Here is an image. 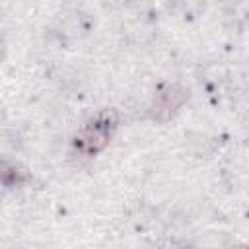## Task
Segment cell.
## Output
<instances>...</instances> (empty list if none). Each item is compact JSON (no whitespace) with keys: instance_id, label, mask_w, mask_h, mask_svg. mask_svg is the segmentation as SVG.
I'll return each instance as SVG.
<instances>
[{"instance_id":"obj_1","label":"cell","mask_w":249,"mask_h":249,"mask_svg":"<svg viewBox=\"0 0 249 249\" xmlns=\"http://www.w3.org/2000/svg\"><path fill=\"white\" fill-rule=\"evenodd\" d=\"M82 142H84V146L88 150H93V152L103 148L107 144V128H105V124H97V126L89 128L86 132V136L82 138Z\"/></svg>"},{"instance_id":"obj_2","label":"cell","mask_w":249,"mask_h":249,"mask_svg":"<svg viewBox=\"0 0 249 249\" xmlns=\"http://www.w3.org/2000/svg\"><path fill=\"white\" fill-rule=\"evenodd\" d=\"M27 177V173L21 169L19 171V167L18 165H8V167H4V171H2V179L6 181V183H16V181H21V179H25Z\"/></svg>"}]
</instances>
